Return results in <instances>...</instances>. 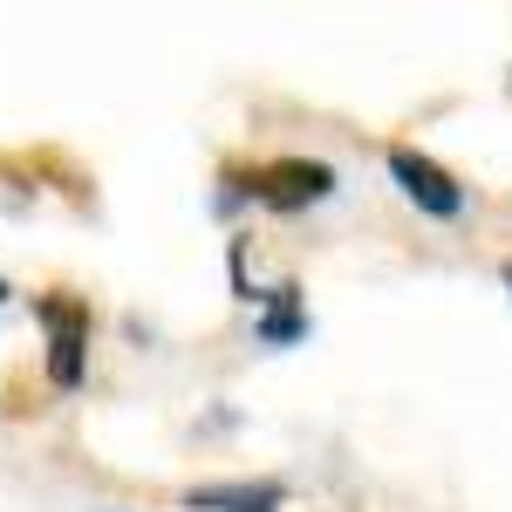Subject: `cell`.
Returning <instances> with one entry per match:
<instances>
[{
  "label": "cell",
  "mask_w": 512,
  "mask_h": 512,
  "mask_svg": "<svg viewBox=\"0 0 512 512\" xmlns=\"http://www.w3.org/2000/svg\"><path fill=\"white\" fill-rule=\"evenodd\" d=\"M246 198L267 212H308L321 198H335V171L321 158H267L246 171Z\"/></svg>",
  "instance_id": "3"
},
{
  "label": "cell",
  "mask_w": 512,
  "mask_h": 512,
  "mask_svg": "<svg viewBox=\"0 0 512 512\" xmlns=\"http://www.w3.org/2000/svg\"><path fill=\"white\" fill-rule=\"evenodd\" d=\"M287 506V485L274 478H219V485H192L185 512H280Z\"/></svg>",
  "instance_id": "4"
},
{
  "label": "cell",
  "mask_w": 512,
  "mask_h": 512,
  "mask_svg": "<svg viewBox=\"0 0 512 512\" xmlns=\"http://www.w3.org/2000/svg\"><path fill=\"white\" fill-rule=\"evenodd\" d=\"M7 294H14V287H7V280H0V308H7Z\"/></svg>",
  "instance_id": "6"
},
{
  "label": "cell",
  "mask_w": 512,
  "mask_h": 512,
  "mask_svg": "<svg viewBox=\"0 0 512 512\" xmlns=\"http://www.w3.org/2000/svg\"><path fill=\"white\" fill-rule=\"evenodd\" d=\"M383 171H390V185L410 198L424 219H444V226H451V219L472 212V185H458V178L437 158H424L417 144H390V151H383Z\"/></svg>",
  "instance_id": "1"
},
{
  "label": "cell",
  "mask_w": 512,
  "mask_h": 512,
  "mask_svg": "<svg viewBox=\"0 0 512 512\" xmlns=\"http://www.w3.org/2000/svg\"><path fill=\"white\" fill-rule=\"evenodd\" d=\"M253 335H260L267 349H287V342L308 335V308H301V287H294V280H280L274 294H260V321H253Z\"/></svg>",
  "instance_id": "5"
},
{
  "label": "cell",
  "mask_w": 512,
  "mask_h": 512,
  "mask_svg": "<svg viewBox=\"0 0 512 512\" xmlns=\"http://www.w3.org/2000/svg\"><path fill=\"white\" fill-rule=\"evenodd\" d=\"M35 321L48 328V383L55 390H76L82 376H89V301L76 294H62V287H48L35 294Z\"/></svg>",
  "instance_id": "2"
},
{
  "label": "cell",
  "mask_w": 512,
  "mask_h": 512,
  "mask_svg": "<svg viewBox=\"0 0 512 512\" xmlns=\"http://www.w3.org/2000/svg\"><path fill=\"white\" fill-rule=\"evenodd\" d=\"M506 287H512V267H506Z\"/></svg>",
  "instance_id": "7"
}]
</instances>
